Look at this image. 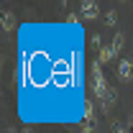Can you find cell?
I'll list each match as a JSON object with an SVG mask.
<instances>
[{"instance_id": "6da1fadb", "label": "cell", "mask_w": 133, "mask_h": 133, "mask_svg": "<svg viewBox=\"0 0 133 133\" xmlns=\"http://www.w3.org/2000/svg\"><path fill=\"white\" fill-rule=\"evenodd\" d=\"M118 74H120V79H128L133 74V64L131 62H120V69H118Z\"/></svg>"}, {"instance_id": "7a4b0ae2", "label": "cell", "mask_w": 133, "mask_h": 133, "mask_svg": "<svg viewBox=\"0 0 133 133\" xmlns=\"http://www.w3.org/2000/svg\"><path fill=\"white\" fill-rule=\"evenodd\" d=\"M82 13L87 18H95V16H97V5H95V3H84V5H82Z\"/></svg>"}, {"instance_id": "3957f363", "label": "cell", "mask_w": 133, "mask_h": 133, "mask_svg": "<svg viewBox=\"0 0 133 133\" xmlns=\"http://www.w3.org/2000/svg\"><path fill=\"white\" fill-rule=\"evenodd\" d=\"M84 133H92V128H84Z\"/></svg>"}]
</instances>
